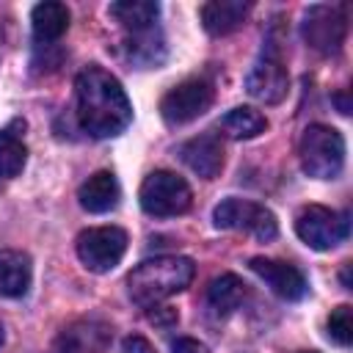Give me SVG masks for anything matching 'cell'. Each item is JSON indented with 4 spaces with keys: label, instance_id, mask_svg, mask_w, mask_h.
I'll return each mask as SVG.
<instances>
[{
    "label": "cell",
    "instance_id": "1",
    "mask_svg": "<svg viewBox=\"0 0 353 353\" xmlns=\"http://www.w3.org/2000/svg\"><path fill=\"white\" fill-rule=\"evenodd\" d=\"M77 119L91 138H113L132 121V105L121 83L102 66H85L74 80Z\"/></svg>",
    "mask_w": 353,
    "mask_h": 353
},
{
    "label": "cell",
    "instance_id": "2",
    "mask_svg": "<svg viewBox=\"0 0 353 353\" xmlns=\"http://www.w3.org/2000/svg\"><path fill=\"white\" fill-rule=\"evenodd\" d=\"M196 265L188 256H176V254H165V256H154V259H143L130 276H127V290L130 298L149 309L154 303H163L165 298L182 292L190 281H193Z\"/></svg>",
    "mask_w": 353,
    "mask_h": 353
},
{
    "label": "cell",
    "instance_id": "3",
    "mask_svg": "<svg viewBox=\"0 0 353 353\" xmlns=\"http://www.w3.org/2000/svg\"><path fill=\"white\" fill-rule=\"evenodd\" d=\"M301 168L314 179H336L345 168V138L328 124H309L298 141Z\"/></svg>",
    "mask_w": 353,
    "mask_h": 353
},
{
    "label": "cell",
    "instance_id": "4",
    "mask_svg": "<svg viewBox=\"0 0 353 353\" xmlns=\"http://www.w3.org/2000/svg\"><path fill=\"white\" fill-rule=\"evenodd\" d=\"M141 210L154 218H174L190 210V185L174 171H152L138 190Z\"/></svg>",
    "mask_w": 353,
    "mask_h": 353
},
{
    "label": "cell",
    "instance_id": "5",
    "mask_svg": "<svg viewBox=\"0 0 353 353\" xmlns=\"http://www.w3.org/2000/svg\"><path fill=\"white\" fill-rule=\"evenodd\" d=\"M295 232L298 237L314 248V251H331L339 243L347 240L350 234V218L347 212H336L323 204H309L298 212L295 218Z\"/></svg>",
    "mask_w": 353,
    "mask_h": 353
},
{
    "label": "cell",
    "instance_id": "6",
    "mask_svg": "<svg viewBox=\"0 0 353 353\" xmlns=\"http://www.w3.org/2000/svg\"><path fill=\"white\" fill-rule=\"evenodd\" d=\"M301 33L303 41L320 55L339 52L347 36V6H309L301 22Z\"/></svg>",
    "mask_w": 353,
    "mask_h": 353
},
{
    "label": "cell",
    "instance_id": "7",
    "mask_svg": "<svg viewBox=\"0 0 353 353\" xmlns=\"http://www.w3.org/2000/svg\"><path fill=\"white\" fill-rule=\"evenodd\" d=\"M215 99V85L207 77H188L176 83L163 99H160V116L165 124L179 127L188 124L199 116H204L212 108Z\"/></svg>",
    "mask_w": 353,
    "mask_h": 353
},
{
    "label": "cell",
    "instance_id": "8",
    "mask_svg": "<svg viewBox=\"0 0 353 353\" xmlns=\"http://www.w3.org/2000/svg\"><path fill=\"white\" fill-rule=\"evenodd\" d=\"M212 221L218 229H229V232H245L256 240H273L279 234V221L276 215L256 201L248 199H223L215 212Z\"/></svg>",
    "mask_w": 353,
    "mask_h": 353
},
{
    "label": "cell",
    "instance_id": "9",
    "mask_svg": "<svg viewBox=\"0 0 353 353\" xmlns=\"http://www.w3.org/2000/svg\"><path fill=\"white\" fill-rule=\"evenodd\" d=\"M287 85H290V74L284 69L279 44L273 41V36H268L259 58L254 61L245 77V91L262 105H279L287 97Z\"/></svg>",
    "mask_w": 353,
    "mask_h": 353
},
{
    "label": "cell",
    "instance_id": "10",
    "mask_svg": "<svg viewBox=\"0 0 353 353\" xmlns=\"http://www.w3.org/2000/svg\"><path fill=\"white\" fill-rule=\"evenodd\" d=\"M127 251V232L119 226H94L80 232L77 237V256L91 273L113 270Z\"/></svg>",
    "mask_w": 353,
    "mask_h": 353
},
{
    "label": "cell",
    "instance_id": "11",
    "mask_svg": "<svg viewBox=\"0 0 353 353\" xmlns=\"http://www.w3.org/2000/svg\"><path fill=\"white\" fill-rule=\"evenodd\" d=\"M110 342H113V325L108 320L80 317L58 334L52 353H108Z\"/></svg>",
    "mask_w": 353,
    "mask_h": 353
},
{
    "label": "cell",
    "instance_id": "12",
    "mask_svg": "<svg viewBox=\"0 0 353 353\" xmlns=\"http://www.w3.org/2000/svg\"><path fill=\"white\" fill-rule=\"evenodd\" d=\"M248 268L284 301H301L309 290L306 276L290 265V262H279V259H268V256H254L248 262Z\"/></svg>",
    "mask_w": 353,
    "mask_h": 353
},
{
    "label": "cell",
    "instance_id": "13",
    "mask_svg": "<svg viewBox=\"0 0 353 353\" xmlns=\"http://www.w3.org/2000/svg\"><path fill=\"white\" fill-rule=\"evenodd\" d=\"M179 157L201 179H215L223 168V143L215 132H201L179 146Z\"/></svg>",
    "mask_w": 353,
    "mask_h": 353
},
{
    "label": "cell",
    "instance_id": "14",
    "mask_svg": "<svg viewBox=\"0 0 353 353\" xmlns=\"http://www.w3.org/2000/svg\"><path fill=\"white\" fill-rule=\"evenodd\" d=\"M248 14H251V3H243V0H210L199 8L201 25L210 36L234 33Z\"/></svg>",
    "mask_w": 353,
    "mask_h": 353
},
{
    "label": "cell",
    "instance_id": "15",
    "mask_svg": "<svg viewBox=\"0 0 353 353\" xmlns=\"http://www.w3.org/2000/svg\"><path fill=\"white\" fill-rule=\"evenodd\" d=\"M121 199V188H119V179L110 174V171H97L91 174L80 190H77V201L85 212H94V215H102V212H110L116 210Z\"/></svg>",
    "mask_w": 353,
    "mask_h": 353
},
{
    "label": "cell",
    "instance_id": "16",
    "mask_svg": "<svg viewBox=\"0 0 353 353\" xmlns=\"http://www.w3.org/2000/svg\"><path fill=\"white\" fill-rule=\"evenodd\" d=\"M33 281V262L25 251L0 248V295L22 298Z\"/></svg>",
    "mask_w": 353,
    "mask_h": 353
},
{
    "label": "cell",
    "instance_id": "17",
    "mask_svg": "<svg viewBox=\"0 0 353 353\" xmlns=\"http://www.w3.org/2000/svg\"><path fill=\"white\" fill-rule=\"evenodd\" d=\"M30 28H33V41L39 47H50L69 30V8L55 0L39 3L30 11Z\"/></svg>",
    "mask_w": 353,
    "mask_h": 353
},
{
    "label": "cell",
    "instance_id": "18",
    "mask_svg": "<svg viewBox=\"0 0 353 353\" xmlns=\"http://www.w3.org/2000/svg\"><path fill=\"white\" fill-rule=\"evenodd\" d=\"M124 55L130 63L146 69V66H160L165 61V39L157 25L146 30H132L124 36Z\"/></svg>",
    "mask_w": 353,
    "mask_h": 353
},
{
    "label": "cell",
    "instance_id": "19",
    "mask_svg": "<svg viewBox=\"0 0 353 353\" xmlns=\"http://www.w3.org/2000/svg\"><path fill=\"white\" fill-rule=\"evenodd\" d=\"M245 292L248 290H245L243 279H237L234 273H221L207 287V306H210L212 314H221V317L223 314H232L245 301Z\"/></svg>",
    "mask_w": 353,
    "mask_h": 353
},
{
    "label": "cell",
    "instance_id": "20",
    "mask_svg": "<svg viewBox=\"0 0 353 353\" xmlns=\"http://www.w3.org/2000/svg\"><path fill=\"white\" fill-rule=\"evenodd\" d=\"M110 17L127 30H146L152 25H157L160 17V6L152 0H121V3H110Z\"/></svg>",
    "mask_w": 353,
    "mask_h": 353
},
{
    "label": "cell",
    "instance_id": "21",
    "mask_svg": "<svg viewBox=\"0 0 353 353\" xmlns=\"http://www.w3.org/2000/svg\"><path fill=\"white\" fill-rule=\"evenodd\" d=\"M17 127H19V121L0 130V176L3 179L17 176L28 160V146H25L22 135L17 132Z\"/></svg>",
    "mask_w": 353,
    "mask_h": 353
},
{
    "label": "cell",
    "instance_id": "22",
    "mask_svg": "<svg viewBox=\"0 0 353 353\" xmlns=\"http://www.w3.org/2000/svg\"><path fill=\"white\" fill-rule=\"evenodd\" d=\"M221 130L229 135V138H237V141H245V138H256L268 130V119L254 110V108H232L223 119H221Z\"/></svg>",
    "mask_w": 353,
    "mask_h": 353
},
{
    "label": "cell",
    "instance_id": "23",
    "mask_svg": "<svg viewBox=\"0 0 353 353\" xmlns=\"http://www.w3.org/2000/svg\"><path fill=\"white\" fill-rule=\"evenodd\" d=\"M325 328H328V336H331L336 345L347 347V345L353 342V309H350L347 303L331 309V314H328V320H325Z\"/></svg>",
    "mask_w": 353,
    "mask_h": 353
},
{
    "label": "cell",
    "instance_id": "24",
    "mask_svg": "<svg viewBox=\"0 0 353 353\" xmlns=\"http://www.w3.org/2000/svg\"><path fill=\"white\" fill-rule=\"evenodd\" d=\"M121 353H154V347H152V342H149V339H143L141 334H132V336H127V339H124Z\"/></svg>",
    "mask_w": 353,
    "mask_h": 353
},
{
    "label": "cell",
    "instance_id": "25",
    "mask_svg": "<svg viewBox=\"0 0 353 353\" xmlns=\"http://www.w3.org/2000/svg\"><path fill=\"white\" fill-rule=\"evenodd\" d=\"M149 309H154V312H149V320H152V323H157V325H171V323H176V312H174V309L160 306V303H154V306H149Z\"/></svg>",
    "mask_w": 353,
    "mask_h": 353
},
{
    "label": "cell",
    "instance_id": "26",
    "mask_svg": "<svg viewBox=\"0 0 353 353\" xmlns=\"http://www.w3.org/2000/svg\"><path fill=\"white\" fill-rule=\"evenodd\" d=\"M171 353H207V347H204L199 339H190V336H179V339L171 345Z\"/></svg>",
    "mask_w": 353,
    "mask_h": 353
},
{
    "label": "cell",
    "instance_id": "27",
    "mask_svg": "<svg viewBox=\"0 0 353 353\" xmlns=\"http://www.w3.org/2000/svg\"><path fill=\"white\" fill-rule=\"evenodd\" d=\"M334 99L339 102V113H350V105H347V99H345V94H336Z\"/></svg>",
    "mask_w": 353,
    "mask_h": 353
},
{
    "label": "cell",
    "instance_id": "28",
    "mask_svg": "<svg viewBox=\"0 0 353 353\" xmlns=\"http://www.w3.org/2000/svg\"><path fill=\"white\" fill-rule=\"evenodd\" d=\"M342 284L350 290V265H345V268H342Z\"/></svg>",
    "mask_w": 353,
    "mask_h": 353
},
{
    "label": "cell",
    "instance_id": "29",
    "mask_svg": "<svg viewBox=\"0 0 353 353\" xmlns=\"http://www.w3.org/2000/svg\"><path fill=\"white\" fill-rule=\"evenodd\" d=\"M0 345H3V323H0Z\"/></svg>",
    "mask_w": 353,
    "mask_h": 353
},
{
    "label": "cell",
    "instance_id": "30",
    "mask_svg": "<svg viewBox=\"0 0 353 353\" xmlns=\"http://www.w3.org/2000/svg\"><path fill=\"white\" fill-rule=\"evenodd\" d=\"M301 353H317V350H301Z\"/></svg>",
    "mask_w": 353,
    "mask_h": 353
}]
</instances>
